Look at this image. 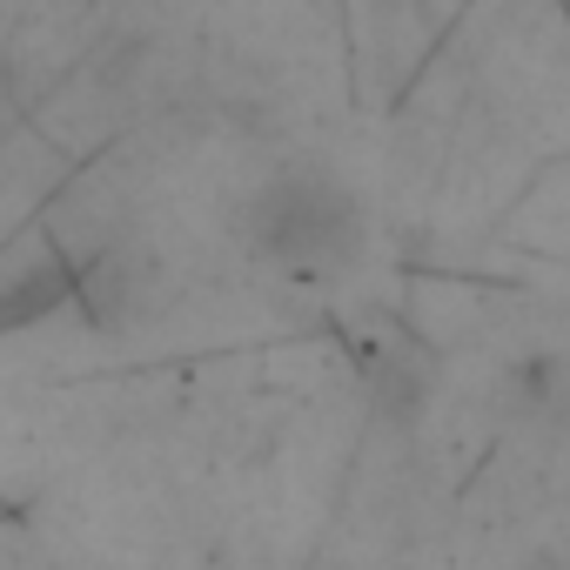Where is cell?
I'll return each mask as SVG.
<instances>
[{
	"label": "cell",
	"instance_id": "obj_1",
	"mask_svg": "<svg viewBox=\"0 0 570 570\" xmlns=\"http://www.w3.org/2000/svg\"><path fill=\"white\" fill-rule=\"evenodd\" d=\"M61 303H75V262L55 242H35L0 262V330H28Z\"/></svg>",
	"mask_w": 570,
	"mask_h": 570
}]
</instances>
